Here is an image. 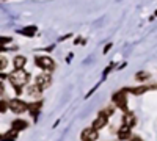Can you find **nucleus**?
<instances>
[{"instance_id":"f8f14e48","label":"nucleus","mask_w":157,"mask_h":141,"mask_svg":"<svg viewBox=\"0 0 157 141\" xmlns=\"http://www.w3.org/2000/svg\"><path fill=\"white\" fill-rule=\"evenodd\" d=\"M25 63H27V58H25L24 55H17V57H14L13 65H14V69H24Z\"/></svg>"},{"instance_id":"6e6552de","label":"nucleus","mask_w":157,"mask_h":141,"mask_svg":"<svg viewBox=\"0 0 157 141\" xmlns=\"http://www.w3.org/2000/svg\"><path fill=\"white\" fill-rule=\"evenodd\" d=\"M41 93H43V89L39 88L36 83H32V85L27 86V94L30 97H33V99H39V97H41Z\"/></svg>"},{"instance_id":"0eeeda50","label":"nucleus","mask_w":157,"mask_h":141,"mask_svg":"<svg viewBox=\"0 0 157 141\" xmlns=\"http://www.w3.org/2000/svg\"><path fill=\"white\" fill-rule=\"evenodd\" d=\"M107 122H109V118L105 116L104 113H99V116L93 121V129H96V130H99V129H102V127H105L107 125Z\"/></svg>"},{"instance_id":"5701e85b","label":"nucleus","mask_w":157,"mask_h":141,"mask_svg":"<svg viewBox=\"0 0 157 141\" xmlns=\"http://www.w3.org/2000/svg\"><path fill=\"white\" fill-rule=\"evenodd\" d=\"M110 46H112V44H107L105 47H104V54H107V52H109V50H110Z\"/></svg>"},{"instance_id":"9d476101","label":"nucleus","mask_w":157,"mask_h":141,"mask_svg":"<svg viewBox=\"0 0 157 141\" xmlns=\"http://www.w3.org/2000/svg\"><path fill=\"white\" fill-rule=\"evenodd\" d=\"M132 130H130V127H127V125H121L120 127V130H118V138H120L121 141H127L129 138H130V133Z\"/></svg>"},{"instance_id":"aec40b11","label":"nucleus","mask_w":157,"mask_h":141,"mask_svg":"<svg viewBox=\"0 0 157 141\" xmlns=\"http://www.w3.org/2000/svg\"><path fill=\"white\" fill-rule=\"evenodd\" d=\"M8 43H11L10 36H0V46H2V44H8Z\"/></svg>"},{"instance_id":"39448f33","label":"nucleus","mask_w":157,"mask_h":141,"mask_svg":"<svg viewBox=\"0 0 157 141\" xmlns=\"http://www.w3.org/2000/svg\"><path fill=\"white\" fill-rule=\"evenodd\" d=\"M41 89H46L52 85V77H50V72H43L36 77V82H35Z\"/></svg>"},{"instance_id":"4be33fe9","label":"nucleus","mask_w":157,"mask_h":141,"mask_svg":"<svg viewBox=\"0 0 157 141\" xmlns=\"http://www.w3.org/2000/svg\"><path fill=\"white\" fill-rule=\"evenodd\" d=\"M3 94H5V83L0 82V97H2Z\"/></svg>"},{"instance_id":"20e7f679","label":"nucleus","mask_w":157,"mask_h":141,"mask_svg":"<svg viewBox=\"0 0 157 141\" xmlns=\"http://www.w3.org/2000/svg\"><path fill=\"white\" fill-rule=\"evenodd\" d=\"M127 89H121V91H118L113 94V102L118 108H121L123 111H127Z\"/></svg>"},{"instance_id":"f3484780","label":"nucleus","mask_w":157,"mask_h":141,"mask_svg":"<svg viewBox=\"0 0 157 141\" xmlns=\"http://www.w3.org/2000/svg\"><path fill=\"white\" fill-rule=\"evenodd\" d=\"M6 111H8V100L0 99V113H6Z\"/></svg>"},{"instance_id":"6ab92c4d","label":"nucleus","mask_w":157,"mask_h":141,"mask_svg":"<svg viewBox=\"0 0 157 141\" xmlns=\"http://www.w3.org/2000/svg\"><path fill=\"white\" fill-rule=\"evenodd\" d=\"M113 111H115V108H113V107H105L101 113H104V114H105V116L109 118V116H112V114H113Z\"/></svg>"},{"instance_id":"423d86ee","label":"nucleus","mask_w":157,"mask_h":141,"mask_svg":"<svg viewBox=\"0 0 157 141\" xmlns=\"http://www.w3.org/2000/svg\"><path fill=\"white\" fill-rule=\"evenodd\" d=\"M99 138V133L96 129H93V127H88V129H85L82 132V139L83 141H98Z\"/></svg>"},{"instance_id":"2eb2a0df","label":"nucleus","mask_w":157,"mask_h":141,"mask_svg":"<svg viewBox=\"0 0 157 141\" xmlns=\"http://www.w3.org/2000/svg\"><path fill=\"white\" fill-rule=\"evenodd\" d=\"M6 68H8V58L0 55V71H5Z\"/></svg>"},{"instance_id":"412c9836","label":"nucleus","mask_w":157,"mask_h":141,"mask_svg":"<svg viewBox=\"0 0 157 141\" xmlns=\"http://www.w3.org/2000/svg\"><path fill=\"white\" fill-rule=\"evenodd\" d=\"M127 141H143V138L138 136V135H130V138H129Z\"/></svg>"},{"instance_id":"9b49d317","label":"nucleus","mask_w":157,"mask_h":141,"mask_svg":"<svg viewBox=\"0 0 157 141\" xmlns=\"http://www.w3.org/2000/svg\"><path fill=\"white\" fill-rule=\"evenodd\" d=\"M27 127H29V124H27V121H24V119H14L13 124H11V129L16 130L17 133L21 130H24V129H27Z\"/></svg>"},{"instance_id":"f03ea898","label":"nucleus","mask_w":157,"mask_h":141,"mask_svg":"<svg viewBox=\"0 0 157 141\" xmlns=\"http://www.w3.org/2000/svg\"><path fill=\"white\" fill-rule=\"evenodd\" d=\"M35 65L38 68L47 71V72H52V71L55 69L54 60H52L50 57H47V55H38V57H35Z\"/></svg>"},{"instance_id":"1a4fd4ad","label":"nucleus","mask_w":157,"mask_h":141,"mask_svg":"<svg viewBox=\"0 0 157 141\" xmlns=\"http://www.w3.org/2000/svg\"><path fill=\"white\" fill-rule=\"evenodd\" d=\"M137 124V118H135V114L132 111H126V114L123 116V125H127V127H132Z\"/></svg>"},{"instance_id":"7ed1b4c3","label":"nucleus","mask_w":157,"mask_h":141,"mask_svg":"<svg viewBox=\"0 0 157 141\" xmlns=\"http://www.w3.org/2000/svg\"><path fill=\"white\" fill-rule=\"evenodd\" d=\"M8 110H11L13 113H16V114H22L29 110V105L25 104L24 100L21 99H11L8 102Z\"/></svg>"},{"instance_id":"b1692460","label":"nucleus","mask_w":157,"mask_h":141,"mask_svg":"<svg viewBox=\"0 0 157 141\" xmlns=\"http://www.w3.org/2000/svg\"><path fill=\"white\" fill-rule=\"evenodd\" d=\"M0 50H5V49H3V47H0Z\"/></svg>"},{"instance_id":"a211bd4d","label":"nucleus","mask_w":157,"mask_h":141,"mask_svg":"<svg viewBox=\"0 0 157 141\" xmlns=\"http://www.w3.org/2000/svg\"><path fill=\"white\" fill-rule=\"evenodd\" d=\"M35 32H36L35 27H27V28H24V30H22V35H25V36H33Z\"/></svg>"},{"instance_id":"dca6fc26","label":"nucleus","mask_w":157,"mask_h":141,"mask_svg":"<svg viewBox=\"0 0 157 141\" xmlns=\"http://www.w3.org/2000/svg\"><path fill=\"white\" fill-rule=\"evenodd\" d=\"M149 77H151V74H149V72H143V71H141V72H138V74L135 75V79L141 82V80H146V79H149Z\"/></svg>"},{"instance_id":"ddd939ff","label":"nucleus","mask_w":157,"mask_h":141,"mask_svg":"<svg viewBox=\"0 0 157 141\" xmlns=\"http://www.w3.org/2000/svg\"><path fill=\"white\" fill-rule=\"evenodd\" d=\"M41 107H43V102L38 100V102H32V104L29 105V110H30V113H33L36 116V114L39 113V110H41Z\"/></svg>"},{"instance_id":"f257e3e1","label":"nucleus","mask_w":157,"mask_h":141,"mask_svg":"<svg viewBox=\"0 0 157 141\" xmlns=\"http://www.w3.org/2000/svg\"><path fill=\"white\" fill-rule=\"evenodd\" d=\"M30 79V74L27 71H24V69H14L10 75H8V80L13 86H24V85H27Z\"/></svg>"},{"instance_id":"4468645a","label":"nucleus","mask_w":157,"mask_h":141,"mask_svg":"<svg viewBox=\"0 0 157 141\" xmlns=\"http://www.w3.org/2000/svg\"><path fill=\"white\" fill-rule=\"evenodd\" d=\"M127 91L132 93V94H135V96H138V94H143L145 91H148V86L141 85V86H137V88H130V89H127Z\"/></svg>"}]
</instances>
